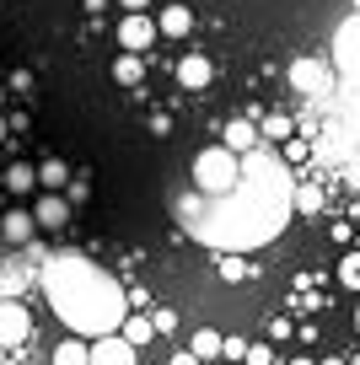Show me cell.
<instances>
[{"label": "cell", "instance_id": "obj_2", "mask_svg": "<svg viewBox=\"0 0 360 365\" xmlns=\"http://www.w3.org/2000/svg\"><path fill=\"white\" fill-rule=\"evenodd\" d=\"M44 301L70 333L81 339H102V333H119V322L129 317V296L124 285L113 279L108 269L86 258V252H54L44 258Z\"/></svg>", "mask_w": 360, "mask_h": 365}, {"label": "cell", "instance_id": "obj_31", "mask_svg": "<svg viewBox=\"0 0 360 365\" xmlns=\"http://www.w3.org/2000/svg\"><path fill=\"white\" fill-rule=\"evenodd\" d=\"M291 365H317V360H312V354H296V360H291Z\"/></svg>", "mask_w": 360, "mask_h": 365}, {"label": "cell", "instance_id": "obj_28", "mask_svg": "<svg viewBox=\"0 0 360 365\" xmlns=\"http://www.w3.org/2000/svg\"><path fill=\"white\" fill-rule=\"evenodd\" d=\"M172 365H204V360H199L194 349H183V354H172Z\"/></svg>", "mask_w": 360, "mask_h": 365}, {"label": "cell", "instance_id": "obj_1", "mask_svg": "<svg viewBox=\"0 0 360 365\" xmlns=\"http://www.w3.org/2000/svg\"><path fill=\"white\" fill-rule=\"evenodd\" d=\"M291 167H285L274 150H248L242 156V178L236 188L204 199V194H178L172 210H178L183 231L204 247H221V252H253L264 242H274L291 220Z\"/></svg>", "mask_w": 360, "mask_h": 365}, {"label": "cell", "instance_id": "obj_34", "mask_svg": "<svg viewBox=\"0 0 360 365\" xmlns=\"http://www.w3.org/2000/svg\"><path fill=\"white\" fill-rule=\"evenodd\" d=\"M355 328H360V312H355Z\"/></svg>", "mask_w": 360, "mask_h": 365}, {"label": "cell", "instance_id": "obj_3", "mask_svg": "<svg viewBox=\"0 0 360 365\" xmlns=\"http://www.w3.org/2000/svg\"><path fill=\"white\" fill-rule=\"evenodd\" d=\"M236 178H242V156H236L231 145H204L199 156H194V194L215 199V194H226V188H236Z\"/></svg>", "mask_w": 360, "mask_h": 365}, {"label": "cell", "instance_id": "obj_18", "mask_svg": "<svg viewBox=\"0 0 360 365\" xmlns=\"http://www.w3.org/2000/svg\"><path fill=\"white\" fill-rule=\"evenodd\" d=\"M119 333H124V339L135 344V349H146V344L156 339V328H151V317H135V312H129V317L119 322Z\"/></svg>", "mask_w": 360, "mask_h": 365}, {"label": "cell", "instance_id": "obj_27", "mask_svg": "<svg viewBox=\"0 0 360 365\" xmlns=\"http://www.w3.org/2000/svg\"><path fill=\"white\" fill-rule=\"evenodd\" d=\"M285 333H291V322H285V317H274V322H269V344H280Z\"/></svg>", "mask_w": 360, "mask_h": 365}, {"label": "cell", "instance_id": "obj_35", "mask_svg": "<svg viewBox=\"0 0 360 365\" xmlns=\"http://www.w3.org/2000/svg\"><path fill=\"white\" fill-rule=\"evenodd\" d=\"M231 365H242V360H231Z\"/></svg>", "mask_w": 360, "mask_h": 365}, {"label": "cell", "instance_id": "obj_26", "mask_svg": "<svg viewBox=\"0 0 360 365\" xmlns=\"http://www.w3.org/2000/svg\"><path fill=\"white\" fill-rule=\"evenodd\" d=\"M11 91H16V97H22V91H33V76H27V70H16V76H11Z\"/></svg>", "mask_w": 360, "mask_h": 365}, {"label": "cell", "instance_id": "obj_8", "mask_svg": "<svg viewBox=\"0 0 360 365\" xmlns=\"http://www.w3.org/2000/svg\"><path fill=\"white\" fill-rule=\"evenodd\" d=\"M33 220H38V231H65L70 199H65V194H44V199L33 205Z\"/></svg>", "mask_w": 360, "mask_h": 365}, {"label": "cell", "instance_id": "obj_20", "mask_svg": "<svg viewBox=\"0 0 360 365\" xmlns=\"http://www.w3.org/2000/svg\"><path fill=\"white\" fill-rule=\"evenodd\" d=\"M221 339H226V333H215V328H199V333H194V344H189V349L199 354V360H215V354H221Z\"/></svg>", "mask_w": 360, "mask_h": 365}, {"label": "cell", "instance_id": "obj_24", "mask_svg": "<svg viewBox=\"0 0 360 365\" xmlns=\"http://www.w3.org/2000/svg\"><path fill=\"white\" fill-rule=\"evenodd\" d=\"M221 279H253V269L242 258H221Z\"/></svg>", "mask_w": 360, "mask_h": 365}, {"label": "cell", "instance_id": "obj_12", "mask_svg": "<svg viewBox=\"0 0 360 365\" xmlns=\"http://www.w3.org/2000/svg\"><path fill=\"white\" fill-rule=\"evenodd\" d=\"M0 231H6V242H33L38 237V220H33V210H6V220H0Z\"/></svg>", "mask_w": 360, "mask_h": 365}, {"label": "cell", "instance_id": "obj_16", "mask_svg": "<svg viewBox=\"0 0 360 365\" xmlns=\"http://www.w3.org/2000/svg\"><path fill=\"white\" fill-rule=\"evenodd\" d=\"M140 76H146V54H129L124 48V54L113 59V81H119V86H135Z\"/></svg>", "mask_w": 360, "mask_h": 365}, {"label": "cell", "instance_id": "obj_23", "mask_svg": "<svg viewBox=\"0 0 360 365\" xmlns=\"http://www.w3.org/2000/svg\"><path fill=\"white\" fill-rule=\"evenodd\" d=\"M151 328H156V333H178V312H172V307H156V312H151Z\"/></svg>", "mask_w": 360, "mask_h": 365}, {"label": "cell", "instance_id": "obj_21", "mask_svg": "<svg viewBox=\"0 0 360 365\" xmlns=\"http://www.w3.org/2000/svg\"><path fill=\"white\" fill-rule=\"evenodd\" d=\"M339 285H344V290H355V296H360V247L339 258Z\"/></svg>", "mask_w": 360, "mask_h": 365}, {"label": "cell", "instance_id": "obj_6", "mask_svg": "<svg viewBox=\"0 0 360 365\" xmlns=\"http://www.w3.org/2000/svg\"><path fill=\"white\" fill-rule=\"evenodd\" d=\"M27 333H33V317H27L22 301H0V349H11V344H27Z\"/></svg>", "mask_w": 360, "mask_h": 365}, {"label": "cell", "instance_id": "obj_30", "mask_svg": "<svg viewBox=\"0 0 360 365\" xmlns=\"http://www.w3.org/2000/svg\"><path fill=\"white\" fill-rule=\"evenodd\" d=\"M317 365H349V360H339V354H323V360H317Z\"/></svg>", "mask_w": 360, "mask_h": 365}, {"label": "cell", "instance_id": "obj_5", "mask_svg": "<svg viewBox=\"0 0 360 365\" xmlns=\"http://www.w3.org/2000/svg\"><path fill=\"white\" fill-rule=\"evenodd\" d=\"M86 365H140V349L124 339V333H102V339H91Z\"/></svg>", "mask_w": 360, "mask_h": 365}, {"label": "cell", "instance_id": "obj_11", "mask_svg": "<svg viewBox=\"0 0 360 365\" xmlns=\"http://www.w3.org/2000/svg\"><path fill=\"white\" fill-rule=\"evenodd\" d=\"M156 33H161V38H189V33H194V11H189V6H161Z\"/></svg>", "mask_w": 360, "mask_h": 365}, {"label": "cell", "instance_id": "obj_17", "mask_svg": "<svg viewBox=\"0 0 360 365\" xmlns=\"http://www.w3.org/2000/svg\"><path fill=\"white\" fill-rule=\"evenodd\" d=\"M317 210H323L317 182H296V188H291V215H317Z\"/></svg>", "mask_w": 360, "mask_h": 365}, {"label": "cell", "instance_id": "obj_9", "mask_svg": "<svg viewBox=\"0 0 360 365\" xmlns=\"http://www.w3.org/2000/svg\"><path fill=\"white\" fill-rule=\"evenodd\" d=\"M221 145H231L236 156L259 150V145H264V140H259V124H253V118H231V124H226V135H221Z\"/></svg>", "mask_w": 360, "mask_h": 365}, {"label": "cell", "instance_id": "obj_19", "mask_svg": "<svg viewBox=\"0 0 360 365\" xmlns=\"http://www.w3.org/2000/svg\"><path fill=\"white\" fill-rule=\"evenodd\" d=\"M259 140H269V145H285V140H291V118L285 113H269L259 124Z\"/></svg>", "mask_w": 360, "mask_h": 365}, {"label": "cell", "instance_id": "obj_15", "mask_svg": "<svg viewBox=\"0 0 360 365\" xmlns=\"http://www.w3.org/2000/svg\"><path fill=\"white\" fill-rule=\"evenodd\" d=\"M65 182H70V167L59 156H49L44 167H38V188H44V194H65Z\"/></svg>", "mask_w": 360, "mask_h": 365}, {"label": "cell", "instance_id": "obj_7", "mask_svg": "<svg viewBox=\"0 0 360 365\" xmlns=\"http://www.w3.org/2000/svg\"><path fill=\"white\" fill-rule=\"evenodd\" d=\"M151 38H156V22H151L146 11H129L124 22H119V43H124L129 54H146V48H151Z\"/></svg>", "mask_w": 360, "mask_h": 365}, {"label": "cell", "instance_id": "obj_14", "mask_svg": "<svg viewBox=\"0 0 360 365\" xmlns=\"http://www.w3.org/2000/svg\"><path fill=\"white\" fill-rule=\"evenodd\" d=\"M0 188H11L16 199L33 194L38 188V167H27V161H16V167H6V178H0Z\"/></svg>", "mask_w": 360, "mask_h": 365}, {"label": "cell", "instance_id": "obj_32", "mask_svg": "<svg viewBox=\"0 0 360 365\" xmlns=\"http://www.w3.org/2000/svg\"><path fill=\"white\" fill-rule=\"evenodd\" d=\"M6 129H11V124H6V118H0V140H6Z\"/></svg>", "mask_w": 360, "mask_h": 365}, {"label": "cell", "instance_id": "obj_4", "mask_svg": "<svg viewBox=\"0 0 360 365\" xmlns=\"http://www.w3.org/2000/svg\"><path fill=\"white\" fill-rule=\"evenodd\" d=\"M291 86L301 91V97H323V91L334 86V70L317 54H301V59H291Z\"/></svg>", "mask_w": 360, "mask_h": 365}, {"label": "cell", "instance_id": "obj_25", "mask_svg": "<svg viewBox=\"0 0 360 365\" xmlns=\"http://www.w3.org/2000/svg\"><path fill=\"white\" fill-rule=\"evenodd\" d=\"M242 349H248L242 339H221V354H226V360H242Z\"/></svg>", "mask_w": 360, "mask_h": 365}, {"label": "cell", "instance_id": "obj_13", "mask_svg": "<svg viewBox=\"0 0 360 365\" xmlns=\"http://www.w3.org/2000/svg\"><path fill=\"white\" fill-rule=\"evenodd\" d=\"M86 349L91 339H81V333H70V339L54 344V354H49V365H86Z\"/></svg>", "mask_w": 360, "mask_h": 365}, {"label": "cell", "instance_id": "obj_22", "mask_svg": "<svg viewBox=\"0 0 360 365\" xmlns=\"http://www.w3.org/2000/svg\"><path fill=\"white\" fill-rule=\"evenodd\" d=\"M280 354H274V344H248L242 349V365H274Z\"/></svg>", "mask_w": 360, "mask_h": 365}, {"label": "cell", "instance_id": "obj_33", "mask_svg": "<svg viewBox=\"0 0 360 365\" xmlns=\"http://www.w3.org/2000/svg\"><path fill=\"white\" fill-rule=\"evenodd\" d=\"M349 365H360V354H349Z\"/></svg>", "mask_w": 360, "mask_h": 365}, {"label": "cell", "instance_id": "obj_29", "mask_svg": "<svg viewBox=\"0 0 360 365\" xmlns=\"http://www.w3.org/2000/svg\"><path fill=\"white\" fill-rule=\"evenodd\" d=\"M119 6H124V11H146L151 0H119Z\"/></svg>", "mask_w": 360, "mask_h": 365}, {"label": "cell", "instance_id": "obj_10", "mask_svg": "<svg viewBox=\"0 0 360 365\" xmlns=\"http://www.w3.org/2000/svg\"><path fill=\"white\" fill-rule=\"evenodd\" d=\"M210 76H215V65H210L204 54H183V59H178V81H183L189 91H204V86H210Z\"/></svg>", "mask_w": 360, "mask_h": 365}]
</instances>
